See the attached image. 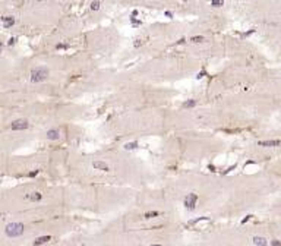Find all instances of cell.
Listing matches in <instances>:
<instances>
[{
    "instance_id": "obj_24",
    "label": "cell",
    "mask_w": 281,
    "mask_h": 246,
    "mask_svg": "<svg viewBox=\"0 0 281 246\" xmlns=\"http://www.w3.org/2000/svg\"><path fill=\"white\" fill-rule=\"evenodd\" d=\"M164 15H166V16H169V18H173V13H171V12H169V10H167Z\"/></svg>"
},
{
    "instance_id": "obj_1",
    "label": "cell",
    "mask_w": 281,
    "mask_h": 246,
    "mask_svg": "<svg viewBox=\"0 0 281 246\" xmlns=\"http://www.w3.org/2000/svg\"><path fill=\"white\" fill-rule=\"evenodd\" d=\"M24 231H25V227L22 223H10L4 229V233L7 237H19L24 234Z\"/></svg>"
},
{
    "instance_id": "obj_2",
    "label": "cell",
    "mask_w": 281,
    "mask_h": 246,
    "mask_svg": "<svg viewBox=\"0 0 281 246\" xmlns=\"http://www.w3.org/2000/svg\"><path fill=\"white\" fill-rule=\"evenodd\" d=\"M48 78V69L44 66H38L34 67L31 70V82L37 83V82H43Z\"/></svg>"
},
{
    "instance_id": "obj_4",
    "label": "cell",
    "mask_w": 281,
    "mask_h": 246,
    "mask_svg": "<svg viewBox=\"0 0 281 246\" xmlns=\"http://www.w3.org/2000/svg\"><path fill=\"white\" fill-rule=\"evenodd\" d=\"M196 201H198V195L196 193H187L186 198H185V207H186V210H189V211L195 210Z\"/></svg>"
},
{
    "instance_id": "obj_25",
    "label": "cell",
    "mask_w": 281,
    "mask_h": 246,
    "mask_svg": "<svg viewBox=\"0 0 281 246\" xmlns=\"http://www.w3.org/2000/svg\"><path fill=\"white\" fill-rule=\"evenodd\" d=\"M135 16H138V10H133V12H132V18H135Z\"/></svg>"
},
{
    "instance_id": "obj_15",
    "label": "cell",
    "mask_w": 281,
    "mask_h": 246,
    "mask_svg": "<svg viewBox=\"0 0 281 246\" xmlns=\"http://www.w3.org/2000/svg\"><path fill=\"white\" fill-rule=\"evenodd\" d=\"M190 41H193V43H202V41H205V38L202 35H196V37H192Z\"/></svg>"
},
{
    "instance_id": "obj_16",
    "label": "cell",
    "mask_w": 281,
    "mask_h": 246,
    "mask_svg": "<svg viewBox=\"0 0 281 246\" xmlns=\"http://www.w3.org/2000/svg\"><path fill=\"white\" fill-rule=\"evenodd\" d=\"M136 147H138L136 142H129V144H126L125 145V149H135Z\"/></svg>"
},
{
    "instance_id": "obj_14",
    "label": "cell",
    "mask_w": 281,
    "mask_h": 246,
    "mask_svg": "<svg viewBox=\"0 0 281 246\" xmlns=\"http://www.w3.org/2000/svg\"><path fill=\"white\" fill-rule=\"evenodd\" d=\"M100 6H101V3H100L98 0H94L92 3H91V10H98Z\"/></svg>"
},
{
    "instance_id": "obj_20",
    "label": "cell",
    "mask_w": 281,
    "mask_h": 246,
    "mask_svg": "<svg viewBox=\"0 0 281 246\" xmlns=\"http://www.w3.org/2000/svg\"><path fill=\"white\" fill-rule=\"evenodd\" d=\"M142 44H143V41H142V40H136V43H135V47H140Z\"/></svg>"
},
{
    "instance_id": "obj_8",
    "label": "cell",
    "mask_w": 281,
    "mask_h": 246,
    "mask_svg": "<svg viewBox=\"0 0 281 246\" xmlns=\"http://www.w3.org/2000/svg\"><path fill=\"white\" fill-rule=\"evenodd\" d=\"M47 138L48 139H59L60 138V132L57 129H50V131H47Z\"/></svg>"
},
{
    "instance_id": "obj_11",
    "label": "cell",
    "mask_w": 281,
    "mask_h": 246,
    "mask_svg": "<svg viewBox=\"0 0 281 246\" xmlns=\"http://www.w3.org/2000/svg\"><path fill=\"white\" fill-rule=\"evenodd\" d=\"M195 106H196V101H195V100H187V101H185V103L182 104V109H185V110H186V109H193Z\"/></svg>"
},
{
    "instance_id": "obj_18",
    "label": "cell",
    "mask_w": 281,
    "mask_h": 246,
    "mask_svg": "<svg viewBox=\"0 0 281 246\" xmlns=\"http://www.w3.org/2000/svg\"><path fill=\"white\" fill-rule=\"evenodd\" d=\"M66 47H67V46H66V44H62V43H60V44H57V46H56V49H57V50H62V49H66Z\"/></svg>"
},
{
    "instance_id": "obj_28",
    "label": "cell",
    "mask_w": 281,
    "mask_h": 246,
    "mask_svg": "<svg viewBox=\"0 0 281 246\" xmlns=\"http://www.w3.org/2000/svg\"><path fill=\"white\" fill-rule=\"evenodd\" d=\"M151 246H161V245H151Z\"/></svg>"
},
{
    "instance_id": "obj_21",
    "label": "cell",
    "mask_w": 281,
    "mask_h": 246,
    "mask_svg": "<svg viewBox=\"0 0 281 246\" xmlns=\"http://www.w3.org/2000/svg\"><path fill=\"white\" fill-rule=\"evenodd\" d=\"M132 24H133V25H136V27H138V25H140V21H136V19H135V18H132Z\"/></svg>"
},
{
    "instance_id": "obj_26",
    "label": "cell",
    "mask_w": 281,
    "mask_h": 246,
    "mask_svg": "<svg viewBox=\"0 0 281 246\" xmlns=\"http://www.w3.org/2000/svg\"><path fill=\"white\" fill-rule=\"evenodd\" d=\"M37 173H38V170H35V171H32V173H29V176H31V177H34V176H35Z\"/></svg>"
},
{
    "instance_id": "obj_23",
    "label": "cell",
    "mask_w": 281,
    "mask_h": 246,
    "mask_svg": "<svg viewBox=\"0 0 281 246\" xmlns=\"http://www.w3.org/2000/svg\"><path fill=\"white\" fill-rule=\"evenodd\" d=\"M15 41H16L15 38H10V40H9V46H13V44H15Z\"/></svg>"
},
{
    "instance_id": "obj_22",
    "label": "cell",
    "mask_w": 281,
    "mask_h": 246,
    "mask_svg": "<svg viewBox=\"0 0 281 246\" xmlns=\"http://www.w3.org/2000/svg\"><path fill=\"white\" fill-rule=\"evenodd\" d=\"M250 217H252V215H246V217H245V218H243V220H242V223H243V224H245V223H246V221H249V220H250Z\"/></svg>"
},
{
    "instance_id": "obj_27",
    "label": "cell",
    "mask_w": 281,
    "mask_h": 246,
    "mask_svg": "<svg viewBox=\"0 0 281 246\" xmlns=\"http://www.w3.org/2000/svg\"><path fill=\"white\" fill-rule=\"evenodd\" d=\"M1 46H3V44H1V41H0V51H1Z\"/></svg>"
},
{
    "instance_id": "obj_5",
    "label": "cell",
    "mask_w": 281,
    "mask_h": 246,
    "mask_svg": "<svg viewBox=\"0 0 281 246\" xmlns=\"http://www.w3.org/2000/svg\"><path fill=\"white\" fill-rule=\"evenodd\" d=\"M258 145H261V147H278V145H281V141H278V139H275V141H261V142H258Z\"/></svg>"
},
{
    "instance_id": "obj_10",
    "label": "cell",
    "mask_w": 281,
    "mask_h": 246,
    "mask_svg": "<svg viewBox=\"0 0 281 246\" xmlns=\"http://www.w3.org/2000/svg\"><path fill=\"white\" fill-rule=\"evenodd\" d=\"M48 240H51V236H41V237H37L34 240V245L38 246V245H43V243H47Z\"/></svg>"
},
{
    "instance_id": "obj_12",
    "label": "cell",
    "mask_w": 281,
    "mask_h": 246,
    "mask_svg": "<svg viewBox=\"0 0 281 246\" xmlns=\"http://www.w3.org/2000/svg\"><path fill=\"white\" fill-rule=\"evenodd\" d=\"M28 199H29V201H32V202L41 201V193H38V192H34V193H31V195H28Z\"/></svg>"
},
{
    "instance_id": "obj_13",
    "label": "cell",
    "mask_w": 281,
    "mask_h": 246,
    "mask_svg": "<svg viewBox=\"0 0 281 246\" xmlns=\"http://www.w3.org/2000/svg\"><path fill=\"white\" fill-rule=\"evenodd\" d=\"M224 4V0H211V6L214 7H221Z\"/></svg>"
},
{
    "instance_id": "obj_3",
    "label": "cell",
    "mask_w": 281,
    "mask_h": 246,
    "mask_svg": "<svg viewBox=\"0 0 281 246\" xmlns=\"http://www.w3.org/2000/svg\"><path fill=\"white\" fill-rule=\"evenodd\" d=\"M28 128H29V123L27 119H18L15 122H12V125H10L12 131H25Z\"/></svg>"
},
{
    "instance_id": "obj_17",
    "label": "cell",
    "mask_w": 281,
    "mask_h": 246,
    "mask_svg": "<svg viewBox=\"0 0 281 246\" xmlns=\"http://www.w3.org/2000/svg\"><path fill=\"white\" fill-rule=\"evenodd\" d=\"M154 217H158V213H157V211H151V213H145V218H154Z\"/></svg>"
},
{
    "instance_id": "obj_6",
    "label": "cell",
    "mask_w": 281,
    "mask_h": 246,
    "mask_svg": "<svg viewBox=\"0 0 281 246\" xmlns=\"http://www.w3.org/2000/svg\"><path fill=\"white\" fill-rule=\"evenodd\" d=\"M92 165H94V168H98V170H104V171H109V164L104 163V161H94Z\"/></svg>"
},
{
    "instance_id": "obj_9",
    "label": "cell",
    "mask_w": 281,
    "mask_h": 246,
    "mask_svg": "<svg viewBox=\"0 0 281 246\" xmlns=\"http://www.w3.org/2000/svg\"><path fill=\"white\" fill-rule=\"evenodd\" d=\"M253 243L256 246H266L268 245L266 239L265 237H261V236H255V237H253Z\"/></svg>"
},
{
    "instance_id": "obj_19",
    "label": "cell",
    "mask_w": 281,
    "mask_h": 246,
    "mask_svg": "<svg viewBox=\"0 0 281 246\" xmlns=\"http://www.w3.org/2000/svg\"><path fill=\"white\" fill-rule=\"evenodd\" d=\"M271 245H272V246H281V242H280V240H272V242H271Z\"/></svg>"
},
{
    "instance_id": "obj_7",
    "label": "cell",
    "mask_w": 281,
    "mask_h": 246,
    "mask_svg": "<svg viewBox=\"0 0 281 246\" xmlns=\"http://www.w3.org/2000/svg\"><path fill=\"white\" fill-rule=\"evenodd\" d=\"M1 21L4 24V28H10L12 25H15V18L13 16H3Z\"/></svg>"
}]
</instances>
